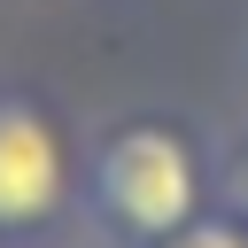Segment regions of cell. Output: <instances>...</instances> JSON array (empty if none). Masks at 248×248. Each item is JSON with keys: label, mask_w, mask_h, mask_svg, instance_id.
Returning a JSON list of instances; mask_svg holds the SVG:
<instances>
[{"label": "cell", "mask_w": 248, "mask_h": 248, "mask_svg": "<svg viewBox=\"0 0 248 248\" xmlns=\"http://www.w3.org/2000/svg\"><path fill=\"white\" fill-rule=\"evenodd\" d=\"M93 209L108 217V232H124L132 248H155L170 240L178 225L202 217V194H209V163L202 147L178 132V124H116L101 147H93Z\"/></svg>", "instance_id": "cell-1"}, {"label": "cell", "mask_w": 248, "mask_h": 248, "mask_svg": "<svg viewBox=\"0 0 248 248\" xmlns=\"http://www.w3.org/2000/svg\"><path fill=\"white\" fill-rule=\"evenodd\" d=\"M70 140L62 124L23 101V93H0V232H39L70 209Z\"/></svg>", "instance_id": "cell-2"}, {"label": "cell", "mask_w": 248, "mask_h": 248, "mask_svg": "<svg viewBox=\"0 0 248 248\" xmlns=\"http://www.w3.org/2000/svg\"><path fill=\"white\" fill-rule=\"evenodd\" d=\"M155 248H248V225L240 217H225V209H202L194 225H178L170 240H155Z\"/></svg>", "instance_id": "cell-3"}, {"label": "cell", "mask_w": 248, "mask_h": 248, "mask_svg": "<svg viewBox=\"0 0 248 248\" xmlns=\"http://www.w3.org/2000/svg\"><path fill=\"white\" fill-rule=\"evenodd\" d=\"M217 202H225V217L248 225V140L225 147V163H217Z\"/></svg>", "instance_id": "cell-4"}]
</instances>
